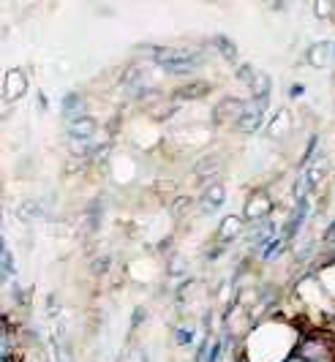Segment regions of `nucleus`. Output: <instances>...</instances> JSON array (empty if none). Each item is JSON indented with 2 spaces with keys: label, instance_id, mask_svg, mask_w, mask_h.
Returning a JSON list of instances; mask_svg holds the SVG:
<instances>
[{
  "label": "nucleus",
  "instance_id": "28",
  "mask_svg": "<svg viewBox=\"0 0 335 362\" xmlns=\"http://www.w3.org/2000/svg\"><path fill=\"white\" fill-rule=\"evenodd\" d=\"M317 145H319V136L317 134H311L308 136V142H305V150H302V156H300V161H298V166H308V163L314 161V153H317Z\"/></svg>",
  "mask_w": 335,
  "mask_h": 362
},
{
  "label": "nucleus",
  "instance_id": "15",
  "mask_svg": "<svg viewBox=\"0 0 335 362\" xmlns=\"http://www.w3.org/2000/svg\"><path fill=\"white\" fill-rule=\"evenodd\" d=\"M267 136L270 139H286L289 134H292V128H295V123H292V112L286 107H281L273 117H270V123H267Z\"/></svg>",
  "mask_w": 335,
  "mask_h": 362
},
{
  "label": "nucleus",
  "instance_id": "4",
  "mask_svg": "<svg viewBox=\"0 0 335 362\" xmlns=\"http://www.w3.org/2000/svg\"><path fill=\"white\" fill-rule=\"evenodd\" d=\"M273 210H276V199L264 191V188H254L245 199V207H242V218L248 223H257V221H264V218H273Z\"/></svg>",
  "mask_w": 335,
  "mask_h": 362
},
{
  "label": "nucleus",
  "instance_id": "13",
  "mask_svg": "<svg viewBox=\"0 0 335 362\" xmlns=\"http://www.w3.org/2000/svg\"><path fill=\"white\" fill-rule=\"evenodd\" d=\"M60 115H63L66 123L74 120V117H82V115H90V112H88V98H85V93H79V90L66 93V95L60 98Z\"/></svg>",
  "mask_w": 335,
  "mask_h": 362
},
{
  "label": "nucleus",
  "instance_id": "7",
  "mask_svg": "<svg viewBox=\"0 0 335 362\" xmlns=\"http://www.w3.org/2000/svg\"><path fill=\"white\" fill-rule=\"evenodd\" d=\"M30 90V79H28V71L25 69H8L6 71V79H3V98L6 104H14V101H22Z\"/></svg>",
  "mask_w": 335,
  "mask_h": 362
},
{
  "label": "nucleus",
  "instance_id": "1",
  "mask_svg": "<svg viewBox=\"0 0 335 362\" xmlns=\"http://www.w3.org/2000/svg\"><path fill=\"white\" fill-rule=\"evenodd\" d=\"M150 54V63L158 66L169 76H194L207 63L202 47H186V44H158V47H142Z\"/></svg>",
  "mask_w": 335,
  "mask_h": 362
},
{
  "label": "nucleus",
  "instance_id": "18",
  "mask_svg": "<svg viewBox=\"0 0 335 362\" xmlns=\"http://www.w3.org/2000/svg\"><path fill=\"white\" fill-rule=\"evenodd\" d=\"M302 175H305V180H308V188H311V191H319L322 182L327 180V175H330V161H327V158H314V161L302 169Z\"/></svg>",
  "mask_w": 335,
  "mask_h": 362
},
{
  "label": "nucleus",
  "instance_id": "21",
  "mask_svg": "<svg viewBox=\"0 0 335 362\" xmlns=\"http://www.w3.org/2000/svg\"><path fill=\"white\" fill-rule=\"evenodd\" d=\"M199 202L194 199V197H175V199L169 202V218L172 221H186L191 213H194V207H196Z\"/></svg>",
  "mask_w": 335,
  "mask_h": 362
},
{
  "label": "nucleus",
  "instance_id": "20",
  "mask_svg": "<svg viewBox=\"0 0 335 362\" xmlns=\"http://www.w3.org/2000/svg\"><path fill=\"white\" fill-rule=\"evenodd\" d=\"M17 218L25 221V223H38V221L47 218V210L38 199H25L17 204Z\"/></svg>",
  "mask_w": 335,
  "mask_h": 362
},
{
  "label": "nucleus",
  "instance_id": "8",
  "mask_svg": "<svg viewBox=\"0 0 335 362\" xmlns=\"http://www.w3.org/2000/svg\"><path fill=\"white\" fill-rule=\"evenodd\" d=\"M210 93H213V85L207 79H186L183 85H177L169 93V98L177 101V104H188V101H202Z\"/></svg>",
  "mask_w": 335,
  "mask_h": 362
},
{
  "label": "nucleus",
  "instance_id": "26",
  "mask_svg": "<svg viewBox=\"0 0 335 362\" xmlns=\"http://www.w3.org/2000/svg\"><path fill=\"white\" fill-rule=\"evenodd\" d=\"M257 76H259V71H257V69H254L251 63H237V69H235V79H237L240 85H245V88H251Z\"/></svg>",
  "mask_w": 335,
  "mask_h": 362
},
{
  "label": "nucleus",
  "instance_id": "37",
  "mask_svg": "<svg viewBox=\"0 0 335 362\" xmlns=\"http://www.w3.org/2000/svg\"><path fill=\"white\" fill-rule=\"evenodd\" d=\"M38 109H41V112L47 109V98H44V93H38Z\"/></svg>",
  "mask_w": 335,
  "mask_h": 362
},
{
  "label": "nucleus",
  "instance_id": "12",
  "mask_svg": "<svg viewBox=\"0 0 335 362\" xmlns=\"http://www.w3.org/2000/svg\"><path fill=\"white\" fill-rule=\"evenodd\" d=\"M335 60V44L333 41H317L305 49V63L311 69H327Z\"/></svg>",
  "mask_w": 335,
  "mask_h": 362
},
{
  "label": "nucleus",
  "instance_id": "3",
  "mask_svg": "<svg viewBox=\"0 0 335 362\" xmlns=\"http://www.w3.org/2000/svg\"><path fill=\"white\" fill-rule=\"evenodd\" d=\"M245 109H248V98L223 95L221 101H216L210 120H213V126H232V128H235V123H237L242 115H245Z\"/></svg>",
  "mask_w": 335,
  "mask_h": 362
},
{
  "label": "nucleus",
  "instance_id": "36",
  "mask_svg": "<svg viewBox=\"0 0 335 362\" xmlns=\"http://www.w3.org/2000/svg\"><path fill=\"white\" fill-rule=\"evenodd\" d=\"M261 3H264L270 11H278V8H283V0H261Z\"/></svg>",
  "mask_w": 335,
  "mask_h": 362
},
{
  "label": "nucleus",
  "instance_id": "17",
  "mask_svg": "<svg viewBox=\"0 0 335 362\" xmlns=\"http://www.w3.org/2000/svg\"><path fill=\"white\" fill-rule=\"evenodd\" d=\"M104 226V199L101 197H95L90 204H88V210H85V218H82V229H85V235H98V229Z\"/></svg>",
  "mask_w": 335,
  "mask_h": 362
},
{
  "label": "nucleus",
  "instance_id": "24",
  "mask_svg": "<svg viewBox=\"0 0 335 362\" xmlns=\"http://www.w3.org/2000/svg\"><path fill=\"white\" fill-rule=\"evenodd\" d=\"M248 90H251V98H270L273 95V79L264 71H259V76L254 79V85Z\"/></svg>",
  "mask_w": 335,
  "mask_h": 362
},
{
  "label": "nucleus",
  "instance_id": "30",
  "mask_svg": "<svg viewBox=\"0 0 335 362\" xmlns=\"http://www.w3.org/2000/svg\"><path fill=\"white\" fill-rule=\"evenodd\" d=\"M223 349H226V344H223L221 338H216L213 346H210V351H207L205 362H223Z\"/></svg>",
  "mask_w": 335,
  "mask_h": 362
},
{
  "label": "nucleus",
  "instance_id": "6",
  "mask_svg": "<svg viewBox=\"0 0 335 362\" xmlns=\"http://www.w3.org/2000/svg\"><path fill=\"white\" fill-rule=\"evenodd\" d=\"M223 169H226V158L223 153H205L194 161V177L202 182H216L221 180Z\"/></svg>",
  "mask_w": 335,
  "mask_h": 362
},
{
  "label": "nucleus",
  "instance_id": "25",
  "mask_svg": "<svg viewBox=\"0 0 335 362\" xmlns=\"http://www.w3.org/2000/svg\"><path fill=\"white\" fill-rule=\"evenodd\" d=\"M175 344L180 346V349H188V346L196 344V329H194V325L175 327Z\"/></svg>",
  "mask_w": 335,
  "mask_h": 362
},
{
  "label": "nucleus",
  "instance_id": "16",
  "mask_svg": "<svg viewBox=\"0 0 335 362\" xmlns=\"http://www.w3.org/2000/svg\"><path fill=\"white\" fill-rule=\"evenodd\" d=\"M104 145H98L95 139H69V156L74 161H93L95 156H101Z\"/></svg>",
  "mask_w": 335,
  "mask_h": 362
},
{
  "label": "nucleus",
  "instance_id": "11",
  "mask_svg": "<svg viewBox=\"0 0 335 362\" xmlns=\"http://www.w3.org/2000/svg\"><path fill=\"white\" fill-rule=\"evenodd\" d=\"M245 223H248V221H245L242 216H235V213L223 216L221 223H218V229H216V240L223 243V245L240 240V237H245Z\"/></svg>",
  "mask_w": 335,
  "mask_h": 362
},
{
  "label": "nucleus",
  "instance_id": "34",
  "mask_svg": "<svg viewBox=\"0 0 335 362\" xmlns=\"http://www.w3.org/2000/svg\"><path fill=\"white\" fill-rule=\"evenodd\" d=\"M169 275H172V278H183V275H186V264H183L180 259H175V262L169 264Z\"/></svg>",
  "mask_w": 335,
  "mask_h": 362
},
{
  "label": "nucleus",
  "instance_id": "14",
  "mask_svg": "<svg viewBox=\"0 0 335 362\" xmlns=\"http://www.w3.org/2000/svg\"><path fill=\"white\" fill-rule=\"evenodd\" d=\"M95 134H98V120L93 115H82V117H74L66 123L69 139H95Z\"/></svg>",
  "mask_w": 335,
  "mask_h": 362
},
{
  "label": "nucleus",
  "instance_id": "32",
  "mask_svg": "<svg viewBox=\"0 0 335 362\" xmlns=\"http://www.w3.org/2000/svg\"><path fill=\"white\" fill-rule=\"evenodd\" d=\"M126 362H150L148 351H145V349H139V346H134L129 354H126Z\"/></svg>",
  "mask_w": 335,
  "mask_h": 362
},
{
  "label": "nucleus",
  "instance_id": "19",
  "mask_svg": "<svg viewBox=\"0 0 335 362\" xmlns=\"http://www.w3.org/2000/svg\"><path fill=\"white\" fill-rule=\"evenodd\" d=\"M210 47L218 52L221 60L226 63H232V66H237V60H240V52H237V44L232 41L229 36H223V33H216V36L210 38Z\"/></svg>",
  "mask_w": 335,
  "mask_h": 362
},
{
  "label": "nucleus",
  "instance_id": "5",
  "mask_svg": "<svg viewBox=\"0 0 335 362\" xmlns=\"http://www.w3.org/2000/svg\"><path fill=\"white\" fill-rule=\"evenodd\" d=\"M308 216H311V197H300V199L295 202V207H292L289 218L283 221L281 235L286 237L289 243H295V240L300 237V232H302V226H305Z\"/></svg>",
  "mask_w": 335,
  "mask_h": 362
},
{
  "label": "nucleus",
  "instance_id": "2",
  "mask_svg": "<svg viewBox=\"0 0 335 362\" xmlns=\"http://www.w3.org/2000/svg\"><path fill=\"white\" fill-rule=\"evenodd\" d=\"M295 354L305 362H335V338L322 329H305L300 335Z\"/></svg>",
  "mask_w": 335,
  "mask_h": 362
},
{
  "label": "nucleus",
  "instance_id": "23",
  "mask_svg": "<svg viewBox=\"0 0 335 362\" xmlns=\"http://www.w3.org/2000/svg\"><path fill=\"white\" fill-rule=\"evenodd\" d=\"M0 272H3V284H11L17 275V264H14V254H11L8 243H3V248H0Z\"/></svg>",
  "mask_w": 335,
  "mask_h": 362
},
{
  "label": "nucleus",
  "instance_id": "27",
  "mask_svg": "<svg viewBox=\"0 0 335 362\" xmlns=\"http://www.w3.org/2000/svg\"><path fill=\"white\" fill-rule=\"evenodd\" d=\"M110 270H112V254H98L90 262V275L93 278H104Z\"/></svg>",
  "mask_w": 335,
  "mask_h": 362
},
{
  "label": "nucleus",
  "instance_id": "33",
  "mask_svg": "<svg viewBox=\"0 0 335 362\" xmlns=\"http://www.w3.org/2000/svg\"><path fill=\"white\" fill-rule=\"evenodd\" d=\"M223 248H226V245H223V243H218V240H216V245H213V248H207L205 259H207V262H216V259H221Z\"/></svg>",
  "mask_w": 335,
  "mask_h": 362
},
{
  "label": "nucleus",
  "instance_id": "35",
  "mask_svg": "<svg viewBox=\"0 0 335 362\" xmlns=\"http://www.w3.org/2000/svg\"><path fill=\"white\" fill-rule=\"evenodd\" d=\"M302 93H305L302 85H292V88H289V98H302Z\"/></svg>",
  "mask_w": 335,
  "mask_h": 362
},
{
  "label": "nucleus",
  "instance_id": "10",
  "mask_svg": "<svg viewBox=\"0 0 335 362\" xmlns=\"http://www.w3.org/2000/svg\"><path fill=\"white\" fill-rule=\"evenodd\" d=\"M278 235H281V229L276 226V221H273V218L257 221V223H251V229H245V240H248V245H251V248H257V251H261L270 240H276Z\"/></svg>",
  "mask_w": 335,
  "mask_h": 362
},
{
  "label": "nucleus",
  "instance_id": "22",
  "mask_svg": "<svg viewBox=\"0 0 335 362\" xmlns=\"http://www.w3.org/2000/svg\"><path fill=\"white\" fill-rule=\"evenodd\" d=\"M292 243L286 240L283 235H278L276 240H270L264 248H261V254H259V262H264V264H270V262H276V259H281V256L286 254V248H289Z\"/></svg>",
  "mask_w": 335,
  "mask_h": 362
},
{
  "label": "nucleus",
  "instance_id": "31",
  "mask_svg": "<svg viewBox=\"0 0 335 362\" xmlns=\"http://www.w3.org/2000/svg\"><path fill=\"white\" fill-rule=\"evenodd\" d=\"M145 319H148V308L136 305V308H134V313H131V332H136L139 327L145 325Z\"/></svg>",
  "mask_w": 335,
  "mask_h": 362
},
{
  "label": "nucleus",
  "instance_id": "9",
  "mask_svg": "<svg viewBox=\"0 0 335 362\" xmlns=\"http://www.w3.org/2000/svg\"><path fill=\"white\" fill-rule=\"evenodd\" d=\"M223 204H226V185H223L221 180L205 182L202 197H199V210H202L205 216H216V213L223 210Z\"/></svg>",
  "mask_w": 335,
  "mask_h": 362
},
{
  "label": "nucleus",
  "instance_id": "29",
  "mask_svg": "<svg viewBox=\"0 0 335 362\" xmlns=\"http://www.w3.org/2000/svg\"><path fill=\"white\" fill-rule=\"evenodd\" d=\"M314 14L319 19H330L335 14V0H314Z\"/></svg>",
  "mask_w": 335,
  "mask_h": 362
}]
</instances>
